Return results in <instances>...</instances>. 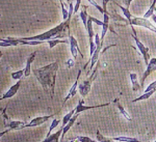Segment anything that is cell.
<instances>
[{"instance_id":"1","label":"cell","mask_w":156,"mask_h":142,"mask_svg":"<svg viewBox=\"0 0 156 142\" xmlns=\"http://www.w3.org/2000/svg\"><path fill=\"white\" fill-rule=\"evenodd\" d=\"M57 69H58V62L54 61L52 63L43 66L41 69H37L32 71V73L36 76L37 81L41 83L42 87L44 88L45 93H50L51 99L54 96Z\"/></svg>"},{"instance_id":"2","label":"cell","mask_w":156,"mask_h":142,"mask_svg":"<svg viewBox=\"0 0 156 142\" xmlns=\"http://www.w3.org/2000/svg\"><path fill=\"white\" fill-rule=\"evenodd\" d=\"M131 27H132V31H133L132 37H133V39H134V42H135V45H136V47L138 49V52H140V55H142L143 58H144L145 64H146V66H148V63H149V61L151 59L150 58V50H149V48H147V47H146L145 45L142 43V42H140V39H138L137 36H136V32H135L133 26H131Z\"/></svg>"},{"instance_id":"3","label":"cell","mask_w":156,"mask_h":142,"mask_svg":"<svg viewBox=\"0 0 156 142\" xmlns=\"http://www.w3.org/2000/svg\"><path fill=\"white\" fill-rule=\"evenodd\" d=\"M98 68H99V64L97 66V68L94 69V72L92 73L90 75V77L89 79H87V80H84L82 83L79 84V86H78V90H79L80 93V96H82V98H85V96L89 94V93L90 91V88H92V84H93V81L95 80V78H96V73L98 71Z\"/></svg>"},{"instance_id":"4","label":"cell","mask_w":156,"mask_h":142,"mask_svg":"<svg viewBox=\"0 0 156 142\" xmlns=\"http://www.w3.org/2000/svg\"><path fill=\"white\" fill-rule=\"evenodd\" d=\"M130 26H133V25H135V26H140V27H144V28L148 29V30L154 32L156 33V26L153 23H151L148 19L146 18H140V17H133L131 22L129 23Z\"/></svg>"},{"instance_id":"5","label":"cell","mask_w":156,"mask_h":142,"mask_svg":"<svg viewBox=\"0 0 156 142\" xmlns=\"http://www.w3.org/2000/svg\"><path fill=\"white\" fill-rule=\"evenodd\" d=\"M153 72H156V58L155 57L150 59L149 63H148L147 68H146V71L144 72V74H143V76H142V79H140V82L142 88L144 87V83H145L146 79H147Z\"/></svg>"},{"instance_id":"6","label":"cell","mask_w":156,"mask_h":142,"mask_svg":"<svg viewBox=\"0 0 156 142\" xmlns=\"http://www.w3.org/2000/svg\"><path fill=\"white\" fill-rule=\"evenodd\" d=\"M69 45H70V50H71V54H72L73 59H76V57H77L78 54H80L82 58H83V54L80 52V49H79V46H78L77 39H75V37L73 36H69Z\"/></svg>"},{"instance_id":"7","label":"cell","mask_w":156,"mask_h":142,"mask_svg":"<svg viewBox=\"0 0 156 142\" xmlns=\"http://www.w3.org/2000/svg\"><path fill=\"white\" fill-rule=\"evenodd\" d=\"M55 114H51V115H45V116H39V117H34L30 123H26L25 128H32V127H37L41 124L45 123L46 121H48L50 118L53 117Z\"/></svg>"},{"instance_id":"8","label":"cell","mask_w":156,"mask_h":142,"mask_svg":"<svg viewBox=\"0 0 156 142\" xmlns=\"http://www.w3.org/2000/svg\"><path fill=\"white\" fill-rule=\"evenodd\" d=\"M21 84H22V79H20V80H18V82H16V84H14L12 86L9 87V89L6 91L5 93L3 94V96L0 98V100H5V99H11L14 96H16V93H18V90H19V88H20V86H21Z\"/></svg>"},{"instance_id":"9","label":"cell","mask_w":156,"mask_h":142,"mask_svg":"<svg viewBox=\"0 0 156 142\" xmlns=\"http://www.w3.org/2000/svg\"><path fill=\"white\" fill-rule=\"evenodd\" d=\"M80 75H81V69H79V71H78V74H77V77H76V80H75L74 84H73L72 87H71V88H70V90H69V93H68L67 96L64 99V103H62V107H64V105H65V104H66V102L68 101V100L71 99V98H73V96H75V93H76V90H77L78 86H79V84H78V82H79Z\"/></svg>"},{"instance_id":"10","label":"cell","mask_w":156,"mask_h":142,"mask_svg":"<svg viewBox=\"0 0 156 142\" xmlns=\"http://www.w3.org/2000/svg\"><path fill=\"white\" fill-rule=\"evenodd\" d=\"M109 105V103H106V104H102V105H95V106H85L84 105V102L82 100H80L78 102V105L76 106L75 108V111H76L77 114H80L81 112L83 111H87V110H90V109H95V108H101V107H106Z\"/></svg>"},{"instance_id":"11","label":"cell","mask_w":156,"mask_h":142,"mask_svg":"<svg viewBox=\"0 0 156 142\" xmlns=\"http://www.w3.org/2000/svg\"><path fill=\"white\" fill-rule=\"evenodd\" d=\"M7 126H9V129L5 130L4 132H2L1 134H0V136H3L4 134L6 133V132H9L12 130H21V129H24L25 126H26V123H24V121H19V120H12V121H9V123H7Z\"/></svg>"},{"instance_id":"12","label":"cell","mask_w":156,"mask_h":142,"mask_svg":"<svg viewBox=\"0 0 156 142\" xmlns=\"http://www.w3.org/2000/svg\"><path fill=\"white\" fill-rule=\"evenodd\" d=\"M101 49H102V46H98V47H97L96 51H95V52H94V54H93V55L90 56V61H87V63L84 64L83 68H82V69H87V64H89V63H90V69H92L95 66H96V63L98 62V59H99V55H100V51H101Z\"/></svg>"},{"instance_id":"13","label":"cell","mask_w":156,"mask_h":142,"mask_svg":"<svg viewBox=\"0 0 156 142\" xmlns=\"http://www.w3.org/2000/svg\"><path fill=\"white\" fill-rule=\"evenodd\" d=\"M62 131H64V127H60L59 130L54 134H51V135L47 136L46 138L44 139L42 142H60L59 138H62Z\"/></svg>"},{"instance_id":"14","label":"cell","mask_w":156,"mask_h":142,"mask_svg":"<svg viewBox=\"0 0 156 142\" xmlns=\"http://www.w3.org/2000/svg\"><path fill=\"white\" fill-rule=\"evenodd\" d=\"M36 55H37V52H34V53L30 54L29 57L27 58L26 66H25V69H24V77H28L30 76V74H31V63L34 62V58H36Z\"/></svg>"},{"instance_id":"15","label":"cell","mask_w":156,"mask_h":142,"mask_svg":"<svg viewBox=\"0 0 156 142\" xmlns=\"http://www.w3.org/2000/svg\"><path fill=\"white\" fill-rule=\"evenodd\" d=\"M130 77V81H131V85H132V90L133 91H137L142 88L140 86V83L137 81V75L135 73H130L129 74Z\"/></svg>"},{"instance_id":"16","label":"cell","mask_w":156,"mask_h":142,"mask_svg":"<svg viewBox=\"0 0 156 142\" xmlns=\"http://www.w3.org/2000/svg\"><path fill=\"white\" fill-rule=\"evenodd\" d=\"M115 103L117 104L118 110H119V112L121 113V115H122L123 117H124L125 119H126V120H128V121H131V120H132V117L129 115V113H128V112H127L126 110H125L124 107H123V106L121 105V104L119 103V102H118V99H117V100H115Z\"/></svg>"},{"instance_id":"17","label":"cell","mask_w":156,"mask_h":142,"mask_svg":"<svg viewBox=\"0 0 156 142\" xmlns=\"http://www.w3.org/2000/svg\"><path fill=\"white\" fill-rule=\"evenodd\" d=\"M115 4H117V5L119 6V8L123 12V14H124V16H125V18H126L127 21H128V23H130L133 17H132L131 12H130V11H129V8H128V7H126V6L121 5V4H119V3H115Z\"/></svg>"},{"instance_id":"18","label":"cell","mask_w":156,"mask_h":142,"mask_svg":"<svg viewBox=\"0 0 156 142\" xmlns=\"http://www.w3.org/2000/svg\"><path fill=\"white\" fill-rule=\"evenodd\" d=\"M156 91V88L155 89H152V90H150L149 93H144V94H142V96H140L138 98L132 100V103H136V102H140V101H144V100H148L149 98L154 94V93Z\"/></svg>"},{"instance_id":"19","label":"cell","mask_w":156,"mask_h":142,"mask_svg":"<svg viewBox=\"0 0 156 142\" xmlns=\"http://www.w3.org/2000/svg\"><path fill=\"white\" fill-rule=\"evenodd\" d=\"M155 4H156V0H152V2H151V5L149 6V9H148V11L145 12V15H144V18H146V19L151 18V17H152L153 15H154L155 9H156Z\"/></svg>"},{"instance_id":"20","label":"cell","mask_w":156,"mask_h":142,"mask_svg":"<svg viewBox=\"0 0 156 142\" xmlns=\"http://www.w3.org/2000/svg\"><path fill=\"white\" fill-rule=\"evenodd\" d=\"M68 43H69V41H67V39H53L48 41V46H49V49H53L57 44H68Z\"/></svg>"},{"instance_id":"21","label":"cell","mask_w":156,"mask_h":142,"mask_svg":"<svg viewBox=\"0 0 156 142\" xmlns=\"http://www.w3.org/2000/svg\"><path fill=\"white\" fill-rule=\"evenodd\" d=\"M79 17L81 19L82 23H83V26L84 28H87V21H89V15H87V6H84V9H81L79 14Z\"/></svg>"},{"instance_id":"22","label":"cell","mask_w":156,"mask_h":142,"mask_svg":"<svg viewBox=\"0 0 156 142\" xmlns=\"http://www.w3.org/2000/svg\"><path fill=\"white\" fill-rule=\"evenodd\" d=\"M115 141H120V142H145V141H140L136 138H131V137H115L112 138Z\"/></svg>"},{"instance_id":"23","label":"cell","mask_w":156,"mask_h":142,"mask_svg":"<svg viewBox=\"0 0 156 142\" xmlns=\"http://www.w3.org/2000/svg\"><path fill=\"white\" fill-rule=\"evenodd\" d=\"M75 114H76V111H75V109H73V110L70 111L69 113H67L66 115L62 117V127L66 126V124L69 123L70 120H71V118L75 115Z\"/></svg>"},{"instance_id":"24","label":"cell","mask_w":156,"mask_h":142,"mask_svg":"<svg viewBox=\"0 0 156 142\" xmlns=\"http://www.w3.org/2000/svg\"><path fill=\"white\" fill-rule=\"evenodd\" d=\"M96 137H97V141H99V142H115V140L112 138H108V137L103 136L99 132V130H97Z\"/></svg>"},{"instance_id":"25","label":"cell","mask_w":156,"mask_h":142,"mask_svg":"<svg viewBox=\"0 0 156 142\" xmlns=\"http://www.w3.org/2000/svg\"><path fill=\"white\" fill-rule=\"evenodd\" d=\"M12 78L14 80H20L24 77V69H20V71H17V72H14L12 73Z\"/></svg>"},{"instance_id":"26","label":"cell","mask_w":156,"mask_h":142,"mask_svg":"<svg viewBox=\"0 0 156 142\" xmlns=\"http://www.w3.org/2000/svg\"><path fill=\"white\" fill-rule=\"evenodd\" d=\"M59 123H60V120H59L58 118H54L53 120H52L51 124H50V128H49V131H48V134H47V136L51 135V132L53 131L57 126H58Z\"/></svg>"},{"instance_id":"27","label":"cell","mask_w":156,"mask_h":142,"mask_svg":"<svg viewBox=\"0 0 156 142\" xmlns=\"http://www.w3.org/2000/svg\"><path fill=\"white\" fill-rule=\"evenodd\" d=\"M76 140H78L79 142H98V141L93 140V139H90V137H87V136H78L76 137Z\"/></svg>"},{"instance_id":"28","label":"cell","mask_w":156,"mask_h":142,"mask_svg":"<svg viewBox=\"0 0 156 142\" xmlns=\"http://www.w3.org/2000/svg\"><path fill=\"white\" fill-rule=\"evenodd\" d=\"M87 1H89L90 3L92 4V5L94 6V7H96L97 9H99V12H102V14H104V9H103V7L100 6L99 4H98L97 2L95 1V0H87Z\"/></svg>"},{"instance_id":"29","label":"cell","mask_w":156,"mask_h":142,"mask_svg":"<svg viewBox=\"0 0 156 142\" xmlns=\"http://www.w3.org/2000/svg\"><path fill=\"white\" fill-rule=\"evenodd\" d=\"M80 5H81V0H76V2H75V5H74V14H76V12H78Z\"/></svg>"},{"instance_id":"30","label":"cell","mask_w":156,"mask_h":142,"mask_svg":"<svg viewBox=\"0 0 156 142\" xmlns=\"http://www.w3.org/2000/svg\"><path fill=\"white\" fill-rule=\"evenodd\" d=\"M89 17L94 23H96L97 25H100V26H103V21H100V20H98L97 18H94V17H90V16H89Z\"/></svg>"},{"instance_id":"31","label":"cell","mask_w":156,"mask_h":142,"mask_svg":"<svg viewBox=\"0 0 156 142\" xmlns=\"http://www.w3.org/2000/svg\"><path fill=\"white\" fill-rule=\"evenodd\" d=\"M66 66H68V68H72L73 66H74V59H70V60H68L66 62Z\"/></svg>"},{"instance_id":"32","label":"cell","mask_w":156,"mask_h":142,"mask_svg":"<svg viewBox=\"0 0 156 142\" xmlns=\"http://www.w3.org/2000/svg\"><path fill=\"white\" fill-rule=\"evenodd\" d=\"M132 1H133V0H124V4H125V6L129 8V6H130V4H131V2H132Z\"/></svg>"},{"instance_id":"33","label":"cell","mask_w":156,"mask_h":142,"mask_svg":"<svg viewBox=\"0 0 156 142\" xmlns=\"http://www.w3.org/2000/svg\"><path fill=\"white\" fill-rule=\"evenodd\" d=\"M151 18H152V20H153V22H154V23H155V25H156V15L154 14V15H153V16H152V17H151Z\"/></svg>"},{"instance_id":"34","label":"cell","mask_w":156,"mask_h":142,"mask_svg":"<svg viewBox=\"0 0 156 142\" xmlns=\"http://www.w3.org/2000/svg\"><path fill=\"white\" fill-rule=\"evenodd\" d=\"M62 1H66V2H69L70 3V2H73V0H62Z\"/></svg>"},{"instance_id":"35","label":"cell","mask_w":156,"mask_h":142,"mask_svg":"<svg viewBox=\"0 0 156 142\" xmlns=\"http://www.w3.org/2000/svg\"><path fill=\"white\" fill-rule=\"evenodd\" d=\"M58 1L60 2V5H62V4H64V1H62V0H58Z\"/></svg>"},{"instance_id":"36","label":"cell","mask_w":156,"mask_h":142,"mask_svg":"<svg viewBox=\"0 0 156 142\" xmlns=\"http://www.w3.org/2000/svg\"><path fill=\"white\" fill-rule=\"evenodd\" d=\"M155 12H156V9H155Z\"/></svg>"},{"instance_id":"37","label":"cell","mask_w":156,"mask_h":142,"mask_svg":"<svg viewBox=\"0 0 156 142\" xmlns=\"http://www.w3.org/2000/svg\"><path fill=\"white\" fill-rule=\"evenodd\" d=\"M154 142H156V140H155V141H154Z\"/></svg>"}]
</instances>
